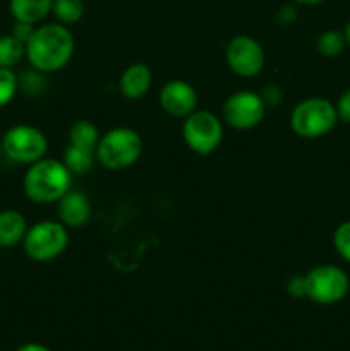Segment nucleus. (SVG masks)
<instances>
[{
	"instance_id": "nucleus-24",
	"label": "nucleus",
	"mask_w": 350,
	"mask_h": 351,
	"mask_svg": "<svg viewBox=\"0 0 350 351\" xmlns=\"http://www.w3.org/2000/svg\"><path fill=\"white\" fill-rule=\"evenodd\" d=\"M287 293L292 298H307L305 293V278L304 274H295L287 281Z\"/></svg>"
},
{
	"instance_id": "nucleus-14",
	"label": "nucleus",
	"mask_w": 350,
	"mask_h": 351,
	"mask_svg": "<svg viewBox=\"0 0 350 351\" xmlns=\"http://www.w3.org/2000/svg\"><path fill=\"white\" fill-rule=\"evenodd\" d=\"M27 232V223L23 213L16 209L0 211V249H12L23 243Z\"/></svg>"
},
{
	"instance_id": "nucleus-6",
	"label": "nucleus",
	"mask_w": 350,
	"mask_h": 351,
	"mask_svg": "<svg viewBox=\"0 0 350 351\" xmlns=\"http://www.w3.org/2000/svg\"><path fill=\"white\" fill-rule=\"evenodd\" d=\"M307 298L319 305H335L347 297L350 288L349 274L333 264H321L304 274Z\"/></svg>"
},
{
	"instance_id": "nucleus-17",
	"label": "nucleus",
	"mask_w": 350,
	"mask_h": 351,
	"mask_svg": "<svg viewBox=\"0 0 350 351\" xmlns=\"http://www.w3.org/2000/svg\"><path fill=\"white\" fill-rule=\"evenodd\" d=\"M26 57V45L12 34H0V67L14 69Z\"/></svg>"
},
{
	"instance_id": "nucleus-25",
	"label": "nucleus",
	"mask_w": 350,
	"mask_h": 351,
	"mask_svg": "<svg viewBox=\"0 0 350 351\" xmlns=\"http://www.w3.org/2000/svg\"><path fill=\"white\" fill-rule=\"evenodd\" d=\"M336 115H338V122L350 123V89L343 91L342 95L338 96L335 103Z\"/></svg>"
},
{
	"instance_id": "nucleus-8",
	"label": "nucleus",
	"mask_w": 350,
	"mask_h": 351,
	"mask_svg": "<svg viewBox=\"0 0 350 351\" xmlns=\"http://www.w3.org/2000/svg\"><path fill=\"white\" fill-rule=\"evenodd\" d=\"M182 137L191 151L206 156L222 144V120L208 110H196L182 123Z\"/></svg>"
},
{
	"instance_id": "nucleus-31",
	"label": "nucleus",
	"mask_w": 350,
	"mask_h": 351,
	"mask_svg": "<svg viewBox=\"0 0 350 351\" xmlns=\"http://www.w3.org/2000/svg\"><path fill=\"white\" fill-rule=\"evenodd\" d=\"M343 34H345V40H347V47H350V21L347 23L345 29H343Z\"/></svg>"
},
{
	"instance_id": "nucleus-9",
	"label": "nucleus",
	"mask_w": 350,
	"mask_h": 351,
	"mask_svg": "<svg viewBox=\"0 0 350 351\" xmlns=\"http://www.w3.org/2000/svg\"><path fill=\"white\" fill-rule=\"evenodd\" d=\"M264 113L266 105L261 95L249 89L233 93L223 103V120L237 130L254 129L263 122Z\"/></svg>"
},
{
	"instance_id": "nucleus-28",
	"label": "nucleus",
	"mask_w": 350,
	"mask_h": 351,
	"mask_svg": "<svg viewBox=\"0 0 350 351\" xmlns=\"http://www.w3.org/2000/svg\"><path fill=\"white\" fill-rule=\"evenodd\" d=\"M295 19H297V9H295L294 5L280 7V10H278L277 14L278 24H281V26H288V24L294 23Z\"/></svg>"
},
{
	"instance_id": "nucleus-21",
	"label": "nucleus",
	"mask_w": 350,
	"mask_h": 351,
	"mask_svg": "<svg viewBox=\"0 0 350 351\" xmlns=\"http://www.w3.org/2000/svg\"><path fill=\"white\" fill-rule=\"evenodd\" d=\"M19 89V79L12 69L0 67V108L9 105L17 95Z\"/></svg>"
},
{
	"instance_id": "nucleus-30",
	"label": "nucleus",
	"mask_w": 350,
	"mask_h": 351,
	"mask_svg": "<svg viewBox=\"0 0 350 351\" xmlns=\"http://www.w3.org/2000/svg\"><path fill=\"white\" fill-rule=\"evenodd\" d=\"M295 3H301V5H319L325 0H294Z\"/></svg>"
},
{
	"instance_id": "nucleus-1",
	"label": "nucleus",
	"mask_w": 350,
	"mask_h": 351,
	"mask_svg": "<svg viewBox=\"0 0 350 351\" xmlns=\"http://www.w3.org/2000/svg\"><path fill=\"white\" fill-rule=\"evenodd\" d=\"M74 55V36L65 24H41L26 43V58L31 67L43 74L57 72Z\"/></svg>"
},
{
	"instance_id": "nucleus-12",
	"label": "nucleus",
	"mask_w": 350,
	"mask_h": 351,
	"mask_svg": "<svg viewBox=\"0 0 350 351\" xmlns=\"http://www.w3.org/2000/svg\"><path fill=\"white\" fill-rule=\"evenodd\" d=\"M91 202L81 191H67L58 201V218L67 228H79L91 218Z\"/></svg>"
},
{
	"instance_id": "nucleus-13",
	"label": "nucleus",
	"mask_w": 350,
	"mask_h": 351,
	"mask_svg": "<svg viewBox=\"0 0 350 351\" xmlns=\"http://www.w3.org/2000/svg\"><path fill=\"white\" fill-rule=\"evenodd\" d=\"M151 82H153V74L146 64H130L126 71L122 72L119 79V88L126 98L139 99L150 91Z\"/></svg>"
},
{
	"instance_id": "nucleus-10",
	"label": "nucleus",
	"mask_w": 350,
	"mask_h": 351,
	"mask_svg": "<svg viewBox=\"0 0 350 351\" xmlns=\"http://www.w3.org/2000/svg\"><path fill=\"white\" fill-rule=\"evenodd\" d=\"M225 58L232 72L240 77H254L259 74L266 62L263 47L254 38L239 34L226 45Z\"/></svg>"
},
{
	"instance_id": "nucleus-26",
	"label": "nucleus",
	"mask_w": 350,
	"mask_h": 351,
	"mask_svg": "<svg viewBox=\"0 0 350 351\" xmlns=\"http://www.w3.org/2000/svg\"><path fill=\"white\" fill-rule=\"evenodd\" d=\"M34 29H36V24H30V23H23V21H16V23H14V26H12V31H10V34H12L14 38H17L21 43L26 45L27 41L31 40V36H33Z\"/></svg>"
},
{
	"instance_id": "nucleus-23",
	"label": "nucleus",
	"mask_w": 350,
	"mask_h": 351,
	"mask_svg": "<svg viewBox=\"0 0 350 351\" xmlns=\"http://www.w3.org/2000/svg\"><path fill=\"white\" fill-rule=\"evenodd\" d=\"M41 74H43V72L36 71V69H34V71L24 72L23 77H17L19 79V86L24 91L30 93V95H40L45 89V77Z\"/></svg>"
},
{
	"instance_id": "nucleus-20",
	"label": "nucleus",
	"mask_w": 350,
	"mask_h": 351,
	"mask_svg": "<svg viewBox=\"0 0 350 351\" xmlns=\"http://www.w3.org/2000/svg\"><path fill=\"white\" fill-rule=\"evenodd\" d=\"M347 47V40L345 34L342 31L336 29H328L323 31L321 34L316 40V48L321 55L325 57H336V55L342 53Z\"/></svg>"
},
{
	"instance_id": "nucleus-32",
	"label": "nucleus",
	"mask_w": 350,
	"mask_h": 351,
	"mask_svg": "<svg viewBox=\"0 0 350 351\" xmlns=\"http://www.w3.org/2000/svg\"><path fill=\"white\" fill-rule=\"evenodd\" d=\"M2 156H3V151H2V143H0V160H2Z\"/></svg>"
},
{
	"instance_id": "nucleus-19",
	"label": "nucleus",
	"mask_w": 350,
	"mask_h": 351,
	"mask_svg": "<svg viewBox=\"0 0 350 351\" xmlns=\"http://www.w3.org/2000/svg\"><path fill=\"white\" fill-rule=\"evenodd\" d=\"M84 2L82 0H54V12L55 19L60 24H75L78 21L82 19L84 16Z\"/></svg>"
},
{
	"instance_id": "nucleus-27",
	"label": "nucleus",
	"mask_w": 350,
	"mask_h": 351,
	"mask_svg": "<svg viewBox=\"0 0 350 351\" xmlns=\"http://www.w3.org/2000/svg\"><path fill=\"white\" fill-rule=\"evenodd\" d=\"M261 98H263L266 106H278L281 103V99H283V91L277 84H268L261 91Z\"/></svg>"
},
{
	"instance_id": "nucleus-29",
	"label": "nucleus",
	"mask_w": 350,
	"mask_h": 351,
	"mask_svg": "<svg viewBox=\"0 0 350 351\" xmlns=\"http://www.w3.org/2000/svg\"><path fill=\"white\" fill-rule=\"evenodd\" d=\"M16 351H51L50 348H47L41 343H26V345L19 346Z\"/></svg>"
},
{
	"instance_id": "nucleus-22",
	"label": "nucleus",
	"mask_w": 350,
	"mask_h": 351,
	"mask_svg": "<svg viewBox=\"0 0 350 351\" xmlns=\"http://www.w3.org/2000/svg\"><path fill=\"white\" fill-rule=\"evenodd\" d=\"M333 247L343 261L350 263V219L340 223L333 233Z\"/></svg>"
},
{
	"instance_id": "nucleus-3",
	"label": "nucleus",
	"mask_w": 350,
	"mask_h": 351,
	"mask_svg": "<svg viewBox=\"0 0 350 351\" xmlns=\"http://www.w3.org/2000/svg\"><path fill=\"white\" fill-rule=\"evenodd\" d=\"M143 153V139L129 127H115L100 137L95 156L102 167L108 170H124L139 160Z\"/></svg>"
},
{
	"instance_id": "nucleus-2",
	"label": "nucleus",
	"mask_w": 350,
	"mask_h": 351,
	"mask_svg": "<svg viewBox=\"0 0 350 351\" xmlns=\"http://www.w3.org/2000/svg\"><path fill=\"white\" fill-rule=\"evenodd\" d=\"M72 173L64 161L41 158L30 165L23 178V191L30 201L36 204L58 202L62 195L71 191Z\"/></svg>"
},
{
	"instance_id": "nucleus-4",
	"label": "nucleus",
	"mask_w": 350,
	"mask_h": 351,
	"mask_svg": "<svg viewBox=\"0 0 350 351\" xmlns=\"http://www.w3.org/2000/svg\"><path fill=\"white\" fill-rule=\"evenodd\" d=\"M338 123L336 108L329 99L314 98L302 99L290 113V127L294 134L302 139H318L326 136Z\"/></svg>"
},
{
	"instance_id": "nucleus-15",
	"label": "nucleus",
	"mask_w": 350,
	"mask_h": 351,
	"mask_svg": "<svg viewBox=\"0 0 350 351\" xmlns=\"http://www.w3.org/2000/svg\"><path fill=\"white\" fill-rule=\"evenodd\" d=\"M54 0H10L9 10L14 21L38 24L51 12Z\"/></svg>"
},
{
	"instance_id": "nucleus-5",
	"label": "nucleus",
	"mask_w": 350,
	"mask_h": 351,
	"mask_svg": "<svg viewBox=\"0 0 350 351\" xmlns=\"http://www.w3.org/2000/svg\"><path fill=\"white\" fill-rule=\"evenodd\" d=\"M67 226L60 221H50V219L30 226L23 240L24 254L36 263H48V261L57 259L67 249Z\"/></svg>"
},
{
	"instance_id": "nucleus-11",
	"label": "nucleus",
	"mask_w": 350,
	"mask_h": 351,
	"mask_svg": "<svg viewBox=\"0 0 350 351\" xmlns=\"http://www.w3.org/2000/svg\"><path fill=\"white\" fill-rule=\"evenodd\" d=\"M160 105L168 115L175 119H185L198 110V93L187 81L174 79L161 89Z\"/></svg>"
},
{
	"instance_id": "nucleus-16",
	"label": "nucleus",
	"mask_w": 350,
	"mask_h": 351,
	"mask_svg": "<svg viewBox=\"0 0 350 351\" xmlns=\"http://www.w3.org/2000/svg\"><path fill=\"white\" fill-rule=\"evenodd\" d=\"M100 132L98 127L95 125L89 120H75L72 123L71 130H69V144L75 147H81V149L91 151L95 153L96 146L100 143Z\"/></svg>"
},
{
	"instance_id": "nucleus-18",
	"label": "nucleus",
	"mask_w": 350,
	"mask_h": 351,
	"mask_svg": "<svg viewBox=\"0 0 350 351\" xmlns=\"http://www.w3.org/2000/svg\"><path fill=\"white\" fill-rule=\"evenodd\" d=\"M62 161H64V165L72 175H86L95 165L96 156L91 151L81 149V147L69 144L67 149L64 151V160Z\"/></svg>"
},
{
	"instance_id": "nucleus-7",
	"label": "nucleus",
	"mask_w": 350,
	"mask_h": 351,
	"mask_svg": "<svg viewBox=\"0 0 350 351\" xmlns=\"http://www.w3.org/2000/svg\"><path fill=\"white\" fill-rule=\"evenodd\" d=\"M3 156L19 165H33L45 158L48 149V139L40 129L26 123H19L5 130L0 139Z\"/></svg>"
}]
</instances>
